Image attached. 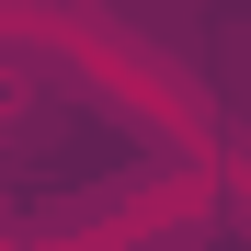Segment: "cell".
I'll use <instances>...</instances> for the list:
<instances>
[{
	"label": "cell",
	"instance_id": "1",
	"mask_svg": "<svg viewBox=\"0 0 251 251\" xmlns=\"http://www.w3.org/2000/svg\"><path fill=\"white\" fill-rule=\"evenodd\" d=\"M34 114H46V69L23 46H0V137H34Z\"/></svg>",
	"mask_w": 251,
	"mask_h": 251
}]
</instances>
